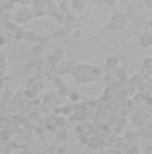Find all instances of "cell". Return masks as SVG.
Masks as SVG:
<instances>
[{"label":"cell","mask_w":152,"mask_h":154,"mask_svg":"<svg viewBox=\"0 0 152 154\" xmlns=\"http://www.w3.org/2000/svg\"><path fill=\"white\" fill-rule=\"evenodd\" d=\"M71 75H73L76 83L87 85V83H93V82L102 80L104 69H100L99 66H93V64L78 63V64H74V69H73Z\"/></svg>","instance_id":"obj_1"},{"label":"cell","mask_w":152,"mask_h":154,"mask_svg":"<svg viewBox=\"0 0 152 154\" xmlns=\"http://www.w3.org/2000/svg\"><path fill=\"white\" fill-rule=\"evenodd\" d=\"M133 19V11H126V12H112L109 21L105 23L100 29V35H107V33H123L128 28V21Z\"/></svg>","instance_id":"obj_2"},{"label":"cell","mask_w":152,"mask_h":154,"mask_svg":"<svg viewBox=\"0 0 152 154\" xmlns=\"http://www.w3.org/2000/svg\"><path fill=\"white\" fill-rule=\"evenodd\" d=\"M64 54H66V47L64 45H59V47H55L47 57H45V61L47 64L45 66H50V68H55L57 64H61L64 61Z\"/></svg>","instance_id":"obj_3"},{"label":"cell","mask_w":152,"mask_h":154,"mask_svg":"<svg viewBox=\"0 0 152 154\" xmlns=\"http://www.w3.org/2000/svg\"><path fill=\"white\" fill-rule=\"evenodd\" d=\"M14 21L17 23L19 26H26L28 23L33 19V14H31V9L29 7H21L16 14H14V17H12Z\"/></svg>","instance_id":"obj_4"},{"label":"cell","mask_w":152,"mask_h":154,"mask_svg":"<svg viewBox=\"0 0 152 154\" xmlns=\"http://www.w3.org/2000/svg\"><path fill=\"white\" fill-rule=\"evenodd\" d=\"M45 64H47V61H45V56H43V57H29V61L23 64L21 73H29V71H35L36 68L45 66Z\"/></svg>","instance_id":"obj_5"},{"label":"cell","mask_w":152,"mask_h":154,"mask_svg":"<svg viewBox=\"0 0 152 154\" xmlns=\"http://www.w3.org/2000/svg\"><path fill=\"white\" fill-rule=\"evenodd\" d=\"M90 5V0H69V7L73 12H83Z\"/></svg>","instance_id":"obj_6"},{"label":"cell","mask_w":152,"mask_h":154,"mask_svg":"<svg viewBox=\"0 0 152 154\" xmlns=\"http://www.w3.org/2000/svg\"><path fill=\"white\" fill-rule=\"evenodd\" d=\"M138 45L142 49H149L152 47V31H144L138 35Z\"/></svg>","instance_id":"obj_7"},{"label":"cell","mask_w":152,"mask_h":154,"mask_svg":"<svg viewBox=\"0 0 152 154\" xmlns=\"http://www.w3.org/2000/svg\"><path fill=\"white\" fill-rule=\"evenodd\" d=\"M104 66L107 68V71H112L116 69L117 66H119V56H114V54H111L104 59Z\"/></svg>","instance_id":"obj_8"},{"label":"cell","mask_w":152,"mask_h":154,"mask_svg":"<svg viewBox=\"0 0 152 154\" xmlns=\"http://www.w3.org/2000/svg\"><path fill=\"white\" fill-rule=\"evenodd\" d=\"M45 45H47V42L33 43V47H31V57H43V54H45Z\"/></svg>","instance_id":"obj_9"},{"label":"cell","mask_w":152,"mask_h":154,"mask_svg":"<svg viewBox=\"0 0 152 154\" xmlns=\"http://www.w3.org/2000/svg\"><path fill=\"white\" fill-rule=\"evenodd\" d=\"M47 12H48V16H50L54 21H57L59 24H68V23H66V14L62 12L61 9H55V11H47Z\"/></svg>","instance_id":"obj_10"},{"label":"cell","mask_w":152,"mask_h":154,"mask_svg":"<svg viewBox=\"0 0 152 154\" xmlns=\"http://www.w3.org/2000/svg\"><path fill=\"white\" fill-rule=\"evenodd\" d=\"M130 121H131V125H135V126H145V114L144 112H140V111H137V112H133L131 114V118H130Z\"/></svg>","instance_id":"obj_11"},{"label":"cell","mask_w":152,"mask_h":154,"mask_svg":"<svg viewBox=\"0 0 152 154\" xmlns=\"http://www.w3.org/2000/svg\"><path fill=\"white\" fill-rule=\"evenodd\" d=\"M112 75L116 78V82H126L128 80V71H126V68H121V66L112 69Z\"/></svg>","instance_id":"obj_12"},{"label":"cell","mask_w":152,"mask_h":154,"mask_svg":"<svg viewBox=\"0 0 152 154\" xmlns=\"http://www.w3.org/2000/svg\"><path fill=\"white\" fill-rule=\"evenodd\" d=\"M140 73L145 75L147 78L152 76V57H147V59L142 61V71H140Z\"/></svg>","instance_id":"obj_13"},{"label":"cell","mask_w":152,"mask_h":154,"mask_svg":"<svg viewBox=\"0 0 152 154\" xmlns=\"http://www.w3.org/2000/svg\"><path fill=\"white\" fill-rule=\"evenodd\" d=\"M23 95H24V99H28V100H33V99L40 97V90L38 88H23Z\"/></svg>","instance_id":"obj_14"},{"label":"cell","mask_w":152,"mask_h":154,"mask_svg":"<svg viewBox=\"0 0 152 154\" xmlns=\"http://www.w3.org/2000/svg\"><path fill=\"white\" fill-rule=\"evenodd\" d=\"M69 139V130H68V126L66 128H59L57 132H55V142L59 144V142H64V140H68Z\"/></svg>","instance_id":"obj_15"},{"label":"cell","mask_w":152,"mask_h":154,"mask_svg":"<svg viewBox=\"0 0 152 154\" xmlns=\"http://www.w3.org/2000/svg\"><path fill=\"white\" fill-rule=\"evenodd\" d=\"M24 42H31V43H36V42H41V36L36 35L35 31H31L29 28H26V35H24Z\"/></svg>","instance_id":"obj_16"},{"label":"cell","mask_w":152,"mask_h":154,"mask_svg":"<svg viewBox=\"0 0 152 154\" xmlns=\"http://www.w3.org/2000/svg\"><path fill=\"white\" fill-rule=\"evenodd\" d=\"M24 35H26V26H19V28L12 33L16 42H24Z\"/></svg>","instance_id":"obj_17"},{"label":"cell","mask_w":152,"mask_h":154,"mask_svg":"<svg viewBox=\"0 0 152 154\" xmlns=\"http://www.w3.org/2000/svg\"><path fill=\"white\" fill-rule=\"evenodd\" d=\"M117 2H119V0H97L95 4L97 5H107V7H111L112 9V12H117Z\"/></svg>","instance_id":"obj_18"},{"label":"cell","mask_w":152,"mask_h":154,"mask_svg":"<svg viewBox=\"0 0 152 154\" xmlns=\"http://www.w3.org/2000/svg\"><path fill=\"white\" fill-rule=\"evenodd\" d=\"M31 14H33V19H41L48 16L47 9H41V7H31Z\"/></svg>","instance_id":"obj_19"},{"label":"cell","mask_w":152,"mask_h":154,"mask_svg":"<svg viewBox=\"0 0 152 154\" xmlns=\"http://www.w3.org/2000/svg\"><path fill=\"white\" fill-rule=\"evenodd\" d=\"M0 75H7V57L0 50Z\"/></svg>","instance_id":"obj_20"},{"label":"cell","mask_w":152,"mask_h":154,"mask_svg":"<svg viewBox=\"0 0 152 154\" xmlns=\"http://www.w3.org/2000/svg\"><path fill=\"white\" fill-rule=\"evenodd\" d=\"M83 97H85V95H81V94H80V92L78 90H71V94H69V100H71V102H73V104H76V102H80V100H83Z\"/></svg>","instance_id":"obj_21"},{"label":"cell","mask_w":152,"mask_h":154,"mask_svg":"<svg viewBox=\"0 0 152 154\" xmlns=\"http://www.w3.org/2000/svg\"><path fill=\"white\" fill-rule=\"evenodd\" d=\"M14 76H16V75H0V90L5 88L7 85H9V82H11Z\"/></svg>","instance_id":"obj_22"},{"label":"cell","mask_w":152,"mask_h":154,"mask_svg":"<svg viewBox=\"0 0 152 154\" xmlns=\"http://www.w3.org/2000/svg\"><path fill=\"white\" fill-rule=\"evenodd\" d=\"M138 139V132H130V130H126V132H124V140H126V142H135V140Z\"/></svg>","instance_id":"obj_23"},{"label":"cell","mask_w":152,"mask_h":154,"mask_svg":"<svg viewBox=\"0 0 152 154\" xmlns=\"http://www.w3.org/2000/svg\"><path fill=\"white\" fill-rule=\"evenodd\" d=\"M124 154H142V151H140V147L137 144H130V146L124 149Z\"/></svg>","instance_id":"obj_24"},{"label":"cell","mask_w":152,"mask_h":154,"mask_svg":"<svg viewBox=\"0 0 152 154\" xmlns=\"http://www.w3.org/2000/svg\"><path fill=\"white\" fill-rule=\"evenodd\" d=\"M4 28H5L7 33H14L16 29L19 28V24H17L16 21H9V23H5V24H4Z\"/></svg>","instance_id":"obj_25"},{"label":"cell","mask_w":152,"mask_h":154,"mask_svg":"<svg viewBox=\"0 0 152 154\" xmlns=\"http://www.w3.org/2000/svg\"><path fill=\"white\" fill-rule=\"evenodd\" d=\"M71 90H73V88H69L68 85H64V87H61V88H57V94H59L62 99H68L69 94H71Z\"/></svg>","instance_id":"obj_26"},{"label":"cell","mask_w":152,"mask_h":154,"mask_svg":"<svg viewBox=\"0 0 152 154\" xmlns=\"http://www.w3.org/2000/svg\"><path fill=\"white\" fill-rule=\"evenodd\" d=\"M12 17H14V16L11 14V12H5V11H4V12H0V23H2V24L12 21Z\"/></svg>","instance_id":"obj_27"},{"label":"cell","mask_w":152,"mask_h":154,"mask_svg":"<svg viewBox=\"0 0 152 154\" xmlns=\"http://www.w3.org/2000/svg\"><path fill=\"white\" fill-rule=\"evenodd\" d=\"M74 133L80 137V135H83V133H87V126H85V123H78V125L74 126Z\"/></svg>","instance_id":"obj_28"},{"label":"cell","mask_w":152,"mask_h":154,"mask_svg":"<svg viewBox=\"0 0 152 154\" xmlns=\"http://www.w3.org/2000/svg\"><path fill=\"white\" fill-rule=\"evenodd\" d=\"M45 9L47 11H55V9H59V4H55L54 0H45Z\"/></svg>","instance_id":"obj_29"},{"label":"cell","mask_w":152,"mask_h":154,"mask_svg":"<svg viewBox=\"0 0 152 154\" xmlns=\"http://www.w3.org/2000/svg\"><path fill=\"white\" fill-rule=\"evenodd\" d=\"M26 88H38V83H36V80H35L33 76L28 78V82H26ZM38 90H40V88H38Z\"/></svg>","instance_id":"obj_30"},{"label":"cell","mask_w":152,"mask_h":154,"mask_svg":"<svg viewBox=\"0 0 152 154\" xmlns=\"http://www.w3.org/2000/svg\"><path fill=\"white\" fill-rule=\"evenodd\" d=\"M31 7H41V9H45V0H31Z\"/></svg>","instance_id":"obj_31"},{"label":"cell","mask_w":152,"mask_h":154,"mask_svg":"<svg viewBox=\"0 0 152 154\" xmlns=\"http://www.w3.org/2000/svg\"><path fill=\"white\" fill-rule=\"evenodd\" d=\"M7 43H9V36L0 35V47H4V45H7Z\"/></svg>","instance_id":"obj_32"},{"label":"cell","mask_w":152,"mask_h":154,"mask_svg":"<svg viewBox=\"0 0 152 154\" xmlns=\"http://www.w3.org/2000/svg\"><path fill=\"white\" fill-rule=\"evenodd\" d=\"M16 2H19L21 7H29L31 5V0H16Z\"/></svg>","instance_id":"obj_33"},{"label":"cell","mask_w":152,"mask_h":154,"mask_svg":"<svg viewBox=\"0 0 152 154\" xmlns=\"http://www.w3.org/2000/svg\"><path fill=\"white\" fill-rule=\"evenodd\" d=\"M137 19H138L140 23H144L145 26H149V28L152 29V19H147V21H145V19H140V17H137Z\"/></svg>","instance_id":"obj_34"},{"label":"cell","mask_w":152,"mask_h":154,"mask_svg":"<svg viewBox=\"0 0 152 154\" xmlns=\"http://www.w3.org/2000/svg\"><path fill=\"white\" fill-rule=\"evenodd\" d=\"M19 154H35V151L33 149H29V147H24V149H21Z\"/></svg>","instance_id":"obj_35"},{"label":"cell","mask_w":152,"mask_h":154,"mask_svg":"<svg viewBox=\"0 0 152 154\" xmlns=\"http://www.w3.org/2000/svg\"><path fill=\"white\" fill-rule=\"evenodd\" d=\"M107 154H124V152L123 151H119V149H116V147H112V149L107 151Z\"/></svg>","instance_id":"obj_36"},{"label":"cell","mask_w":152,"mask_h":154,"mask_svg":"<svg viewBox=\"0 0 152 154\" xmlns=\"http://www.w3.org/2000/svg\"><path fill=\"white\" fill-rule=\"evenodd\" d=\"M68 151H66V147H57L55 149V154H66Z\"/></svg>","instance_id":"obj_37"},{"label":"cell","mask_w":152,"mask_h":154,"mask_svg":"<svg viewBox=\"0 0 152 154\" xmlns=\"http://www.w3.org/2000/svg\"><path fill=\"white\" fill-rule=\"evenodd\" d=\"M144 154H152V146H149L147 149H145V152Z\"/></svg>","instance_id":"obj_38"},{"label":"cell","mask_w":152,"mask_h":154,"mask_svg":"<svg viewBox=\"0 0 152 154\" xmlns=\"http://www.w3.org/2000/svg\"><path fill=\"white\" fill-rule=\"evenodd\" d=\"M35 154H47V151H35Z\"/></svg>","instance_id":"obj_39"}]
</instances>
